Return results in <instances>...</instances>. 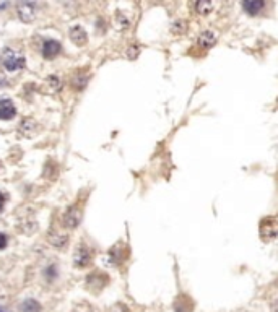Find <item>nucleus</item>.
I'll use <instances>...</instances> for the list:
<instances>
[{"label": "nucleus", "mask_w": 278, "mask_h": 312, "mask_svg": "<svg viewBox=\"0 0 278 312\" xmlns=\"http://www.w3.org/2000/svg\"><path fill=\"white\" fill-rule=\"evenodd\" d=\"M212 9H213L212 2H202V0H200V2L196 4V10L200 13V15H207V13L212 12Z\"/></svg>", "instance_id": "nucleus-12"}, {"label": "nucleus", "mask_w": 278, "mask_h": 312, "mask_svg": "<svg viewBox=\"0 0 278 312\" xmlns=\"http://www.w3.org/2000/svg\"><path fill=\"white\" fill-rule=\"evenodd\" d=\"M263 4L262 0H246L244 4H242V7H244V10L247 13H251V15H255V13H259L262 9H263Z\"/></svg>", "instance_id": "nucleus-9"}, {"label": "nucleus", "mask_w": 278, "mask_h": 312, "mask_svg": "<svg viewBox=\"0 0 278 312\" xmlns=\"http://www.w3.org/2000/svg\"><path fill=\"white\" fill-rule=\"evenodd\" d=\"M215 43H217V38H215V34L212 31H204L199 36V46L204 47V49H210Z\"/></svg>", "instance_id": "nucleus-8"}, {"label": "nucleus", "mask_w": 278, "mask_h": 312, "mask_svg": "<svg viewBox=\"0 0 278 312\" xmlns=\"http://www.w3.org/2000/svg\"><path fill=\"white\" fill-rule=\"evenodd\" d=\"M18 18L22 20L25 23H31L36 20V15H38V10H36V5L34 4H22L18 7Z\"/></svg>", "instance_id": "nucleus-3"}, {"label": "nucleus", "mask_w": 278, "mask_h": 312, "mask_svg": "<svg viewBox=\"0 0 278 312\" xmlns=\"http://www.w3.org/2000/svg\"><path fill=\"white\" fill-rule=\"evenodd\" d=\"M60 52V43L55 39H47L43 46V55L46 59H52Z\"/></svg>", "instance_id": "nucleus-5"}, {"label": "nucleus", "mask_w": 278, "mask_h": 312, "mask_svg": "<svg viewBox=\"0 0 278 312\" xmlns=\"http://www.w3.org/2000/svg\"><path fill=\"white\" fill-rule=\"evenodd\" d=\"M7 83H9V81H7V77H5L4 73H0V89L5 88V86H7Z\"/></svg>", "instance_id": "nucleus-14"}, {"label": "nucleus", "mask_w": 278, "mask_h": 312, "mask_svg": "<svg viewBox=\"0 0 278 312\" xmlns=\"http://www.w3.org/2000/svg\"><path fill=\"white\" fill-rule=\"evenodd\" d=\"M186 30H187V23L184 22V20H179V22L172 23V28H171V31L174 34H182Z\"/></svg>", "instance_id": "nucleus-13"}, {"label": "nucleus", "mask_w": 278, "mask_h": 312, "mask_svg": "<svg viewBox=\"0 0 278 312\" xmlns=\"http://www.w3.org/2000/svg\"><path fill=\"white\" fill-rule=\"evenodd\" d=\"M7 246V236L0 233V249H4Z\"/></svg>", "instance_id": "nucleus-15"}, {"label": "nucleus", "mask_w": 278, "mask_h": 312, "mask_svg": "<svg viewBox=\"0 0 278 312\" xmlns=\"http://www.w3.org/2000/svg\"><path fill=\"white\" fill-rule=\"evenodd\" d=\"M4 67L10 72L20 70L22 67H25V57L15 51H9L4 55Z\"/></svg>", "instance_id": "nucleus-1"}, {"label": "nucleus", "mask_w": 278, "mask_h": 312, "mask_svg": "<svg viewBox=\"0 0 278 312\" xmlns=\"http://www.w3.org/2000/svg\"><path fill=\"white\" fill-rule=\"evenodd\" d=\"M4 203H5V197L2 195V193H0V210L4 208Z\"/></svg>", "instance_id": "nucleus-16"}, {"label": "nucleus", "mask_w": 278, "mask_h": 312, "mask_svg": "<svg viewBox=\"0 0 278 312\" xmlns=\"http://www.w3.org/2000/svg\"><path fill=\"white\" fill-rule=\"evenodd\" d=\"M89 260H91V255H89V252L86 251L85 247H80V251L75 254V263L78 267H85L89 263Z\"/></svg>", "instance_id": "nucleus-10"}, {"label": "nucleus", "mask_w": 278, "mask_h": 312, "mask_svg": "<svg viewBox=\"0 0 278 312\" xmlns=\"http://www.w3.org/2000/svg\"><path fill=\"white\" fill-rule=\"evenodd\" d=\"M70 39L73 41L75 44H78V46H85L86 44V31L83 30V28L80 25H75L70 28Z\"/></svg>", "instance_id": "nucleus-6"}, {"label": "nucleus", "mask_w": 278, "mask_h": 312, "mask_svg": "<svg viewBox=\"0 0 278 312\" xmlns=\"http://www.w3.org/2000/svg\"><path fill=\"white\" fill-rule=\"evenodd\" d=\"M20 310L22 312H41V304L34 299H25L20 304Z\"/></svg>", "instance_id": "nucleus-11"}, {"label": "nucleus", "mask_w": 278, "mask_h": 312, "mask_svg": "<svg viewBox=\"0 0 278 312\" xmlns=\"http://www.w3.org/2000/svg\"><path fill=\"white\" fill-rule=\"evenodd\" d=\"M15 114H17V109H15V106H13L10 101L0 102V119H2V121H9Z\"/></svg>", "instance_id": "nucleus-7"}, {"label": "nucleus", "mask_w": 278, "mask_h": 312, "mask_svg": "<svg viewBox=\"0 0 278 312\" xmlns=\"http://www.w3.org/2000/svg\"><path fill=\"white\" fill-rule=\"evenodd\" d=\"M260 234H262V239H265V241L273 239L278 234V220L272 217L263 218L260 223Z\"/></svg>", "instance_id": "nucleus-2"}, {"label": "nucleus", "mask_w": 278, "mask_h": 312, "mask_svg": "<svg viewBox=\"0 0 278 312\" xmlns=\"http://www.w3.org/2000/svg\"><path fill=\"white\" fill-rule=\"evenodd\" d=\"M80 220H81V213L78 208H70V210L64 215V225L67 228H70V230H75V228L80 225Z\"/></svg>", "instance_id": "nucleus-4"}]
</instances>
